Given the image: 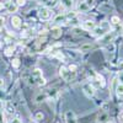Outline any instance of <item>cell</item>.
Listing matches in <instances>:
<instances>
[{
    "mask_svg": "<svg viewBox=\"0 0 123 123\" xmlns=\"http://www.w3.org/2000/svg\"><path fill=\"white\" fill-rule=\"evenodd\" d=\"M59 74H60V76H62V79H63L64 81H71L74 78H75V75H76V73H74V71H70L67 67H64V65H62L60 68H59Z\"/></svg>",
    "mask_w": 123,
    "mask_h": 123,
    "instance_id": "obj_1",
    "label": "cell"
},
{
    "mask_svg": "<svg viewBox=\"0 0 123 123\" xmlns=\"http://www.w3.org/2000/svg\"><path fill=\"white\" fill-rule=\"evenodd\" d=\"M38 16H39L41 20H43V21H48V20L52 17V10L48 9V7H42L38 12Z\"/></svg>",
    "mask_w": 123,
    "mask_h": 123,
    "instance_id": "obj_2",
    "label": "cell"
},
{
    "mask_svg": "<svg viewBox=\"0 0 123 123\" xmlns=\"http://www.w3.org/2000/svg\"><path fill=\"white\" fill-rule=\"evenodd\" d=\"M83 91L84 94L87 96V97H94L95 96V87L91 85V83H86L83 85Z\"/></svg>",
    "mask_w": 123,
    "mask_h": 123,
    "instance_id": "obj_3",
    "label": "cell"
},
{
    "mask_svg": "<svg viewBox=\"0 0 123 123\" xmlns=\"http://www.w3.org/2000/svg\"><path fill=\"white\" fill-rule=\"evenodd\" d=\"M3 5H4V7H6L7 12H10V14L16 12L17 11V7H18L16 3H12V1H10V0H5V1L3 3Z\"/></svg>",
    "mask_w": 123,
    "mask_h": 123,
    "instance_id": "obj_4",
    "label": "cell"
},
{
    "mask_svg": "<svg viewBox=\"0 0 123 123\" xmlns=\"http://www.w3.org/2000/svg\"><path fill=\"white\" fill-rule=\"evenodd\" d=\"M115 37V31H111V32H106L105 35H102L101 38H100V42L102 43H111L112 42V39H113Z\"/></svg>",
    "mask_w": 123,
    "mask_h": 123,
    "instance_id": "obj_5",
    "label": "cell"
},
{
    "mask_svg": "<svg viewBox=\"0 0 123 123\" xmlns=\"http://www.w3.org/2000/svg\"><path fill=\"white\" fill-rule=\"evenodd\" d=\"M65 123H78L75 113L73 111H67L65 112Z\"/></svg>",
    "mask_w": 123,
    "mask_h": 123,
    "instance_id": "obj_6",
    "label": "cell"
},
{
    "mask_svg": "<svg viewBox=\"0 0 123 123\" xmlns=\"http://www.w3.org/2000/svg\"><path fill=\"white\" fill-rule=\"evenodd\" d=\"M11 25H12V27H15V28H21V26H22L21 17L14 15V16L11 17Z\"/></svg>",
    "mask_w": 123,
    "mask_h": 123,
    "instance_id": "obj_7",
    "label": "cell"
},
{
    "mask_svg": "<svg viewBox=\"0 0 123 123\" xmlns=\"http://www.w3.org/2000/svg\"><path fill=\"white\" fill-rule=\"evenodd\" d=\"M83 28L86 30V31H94L96 28V24L91 20H87V21L83 22Z\"/></svg>",
    "mask_w": 123,
    "mask_h": 123,
    "instance_id": "obj_8",
    "label": "cell"
},
{
    "mask_svg": "<svg viewBox=\"0 0 123 123\" xmlns=\"http://www.w3.org/2000/svg\"><path fill=\"white\" fill-rule=\"evenodd\" d=\"M60 5L65 10H70L74 6V0H60Z\"/></svg>",
    "mask_w": 123,
    "mask_h": 123,
    "instance_id": "obj_9",
    "label": "cell"
},
{
    "mask_svg": "<svg viewBox=\"0 0 123 123\" xmlns=\"http://www.w3.org/2000/svg\"><path fill=\"white\" fill-rule=\"evenodd\" d=\"M90 7H89V5L85 3V1H80L79 4H78V10L79 11H81V12H85V11H87Z\"/></svg>",
    "mask_w": 123,
    "mask_h": 123,
    "instance_id": "obj_10",
    "label": "cell"
},
{
    "mask_svg": "<svg viewBox=\"0 0 123 123\" xmlns=\"http://www.w3.org/2000/svg\"><path fill=\"white\" fill-rule=\"evenodd\" d=\"M92 48H94V44H92V43H84L83 46L80 47V52L85 53V52H89V50H91Z\"/></svg>",
    "mask_w": 123,
    "mask_h": 123,
    "instance_id": "obj_11",
    "label": "cell"
},
{
    "mask_svg": "<svg viewBox=\"0 0 123 123\" xmlns=\"http://www.w3.org/2000/svg\"><path fill=\"white\" fill-rule=\"evenodd\" d=\"M62 36V28L60 27H54L52 28V37L53 38H59Z\"/></svg>",
    "mask_w": 123,
    "mask_h": 123,
    "instance_id": "obj_12",
    "label": "cell"
},
{
    "mask_svg": "<svg viewBox=\"0 0 123 123\" xmlns=\"http://www.w3.org/2000/svg\"><path fill=\"white\" fill-rule=\"evenodd\" d=\"M47 100V94H42V92H41V94H38L37 96H36V98H35V101L37 102V104H39V102H42V101H46Z\"/></svg>",
    "mask_w": 123,
    "mask_h": 123,
    "instance_id": "obj_13",
    "label": "cell"
},
{
    "mask_svg": "<svg viewBox=\"0 0 123 123\" xmlns=\"http://www.w3.org/2000/svg\"><path fill=\"white\" fill-rule=\"evenodd\" d=\"M95 76H96V80H97L98 83H100L101 87H105V85H106V81H105V78H104V75H101V74H96Z\"/></svg>",
    "mask_w": 123,
    "mask_h": 123,
    "instance_id": "obj_14",
    "label": "cell"
},
{
    "mask_svg": "<svg viewBox=\"0 0 123 123\" xmlns=\"http://www.w3.org/2000/svg\"><path fill=\"white\" fill-rule=\"evenodd\" d=\"M65 20H67V16L60 14V15H58V16L54 18L53 22H54V24H60V22H65Z\"/></svg>",
    "mask_w": 123,
    "mask_h": 123,
    "instance_id": "obj_15",
    "label": "cell"
},
{
    "mask_svg": "<svg viewBox=\"0 0 123 123\" xmlns=\"http://www.w3.org/2000/svg\"><path fill=\"white\" fill-rule=\"evenodd\" d=\"M116 92L118 96H123V83H118L116 86Z\"/></svg>",
    "mask_w": 123,
    "mask_h": 123,
    "instance_id": "obj_16",
    "label": "cell"
},
{
    "mask_svg": "<svg viewBox=\"0 0 123 123\" xmlns=\"http://www.w3.org/2000/svg\"><path fill=\"white\" fill-rule=\"evenodd\" d=\"M32 76L35 78V80L37 79V78H41V76H43L42 75V70L41 69H38V68H36L33 71H32Z\"/></svg>",
    "mask_w": 123,
    "mask_h": 123,
    "instance_id": "obj_17",
    "label": "cell"
},
{
    "mask_svg": "<svg viewBox=\"0 0 123 123\" xmlns=\"http://www.w3.org/2000/svg\"><path fill=\"white\" fill-rule=\"evenodd\" d=\"M36 84H37V85H39V86H43V85H46V84H47V80H46L43 76L37 78V79H36Z\"/></svg>",
    "mask_w": 123,
    "mask_h": 123,
    "instance_id": "obj_18",
    "label": "cell"
},
{
    "mask_svg": "<svg viewBox=\"0 0 123 123\" xmlns=\"http://www.w3.org/2000/svg\"><path fill=\"white\" fill-rule=\"evenodd\" d=\"M111 22H112V25L117 26V25H119V24H121V20H119V17H118V16H112V17H111Z\"/></svg>",
    "mask_w": 123,
    "mask_h": 123,
    "instance_id": "obj_19",
    "label": "cell"
},
{
    "mask_svg": "<svg viewBox=\"0 0 123 123\" xmlns=\"http://www.w3.org/2000/svg\"><path fill=\"white\" fill-rule=\"evenodd\" d=\"M20 59L18 58H15V59H12V62H11V65H12V68H15V69H17V68H20Z\"/></svg>",
    "mask_w": 123,
    "mask_h": 123,
    "instance_id": "obj_20",
    "label": "cell"
},
{
    "mask_svg": "<svg viewBox=\"0 0 123 123\" xmlns=\"http://www.w3.org/2000/svg\"><path fill=\"white\" fill-rule=\"evenodd\" d=\"M107 118H108V113H107V112H104L102 115L98 116V121H100V122H106Z\"/></svg>",
    "mask_w": 123,
    "mask_h": 123,
    "instance_id": "obj_21",
    "label": "cell"
},
{
    "mask_svg": "<svg viewBox=\"0 0 123 123\" xmlns=\"http://www.w3.org/2000/svg\"><path fill=\"white\" fill-rule=\"evenodd\" d=\"M12 53H14V47H9V48L5 49V54H6L7 57L12 55Z\"/></svg>",
    "mask_w": 123,
    "mask_h": 123,
    "instance_id": "obj_22",
    "label": "cell"
},
{
    "mask_svg": "<svg viewBox=\"0 0 123 123\" xmlns=\"http://www.w3.org/2000/svg\"><path fill=\"white\" fill-rule=\"evenodd\" d=\"M107 50H108V52H111V53H112V52H115V44L112 43V42L107 44Z\"/></svg>",
    "mask_w": 123,
    "mask_h": 123,
    "instance_id": "obj_23",
    "label": "cell"
},
{
    "mask_svg": "<svg viewBox=\"0 0 123 123\" xmlns=\"http://www.w3.org/2000/svg\"><path fill=\"white\" fill-rule=\"evenodd\" d=\"M44 118V115L42 113V112H38V113H36V119L37 121H41V119H43Z\"/></svg>",
    "mask_w": 123,
    "mask_h": 123,
    "instance_id": "obj_24",
    "label": "cell"
},
{
    "mask_svg": "<svg viewBox=\"0 0 123 123\" xmlns=\"http://www.w3.org/2000/svg\"><path fill=\"white\" fill-rule=\"evenodd\" d=\"M68 69H69L70 71H74V73H76V70H78V67H76L75 64H71V65H69V67H68Z\"/></svg>",
    "mask_w": 123,
    "mask_h": 123,
    "instance_id": "obj_25",
    "label": "cell"
},
{
    "mask_svg": "<svg viewBox=\"0 0 123 123\" xmlns=\"http://www.w3.org/2000/svg\"><path fill=\"white\" fill-rule=\"evenodd\" d=\"M16 4H17V6H24L26 4V0H17Z\"/></svg>",
    "mask_w": 123,
    "mask_h": 123,
    "instance_id": "obj_26",
    "label": "cell"
},
{
    "mask_svg": "<svg viewBox=\"0 0 123 123\" xmlns=\"http://www.w3.org/2000/svg\"><path fill=\"white\" fill-rule=\"evenodd\" d=\"M53 55L57 57V58H59V59H64V55L62 54V53H57V52H55V53H53Z\"/></svg>",
    "mask_w": 123,
    "mask_h": 123,
    "instance_id": "obj_27",
    "label": "cell"
},
{
    "mask_svg": "<svg viewBox=\"0 0 123 123\" xmlns=\"http://www.w3.org/2000/svg\"><path fill=\"white\" fill-rule=\"evenodd\" d=\"M84 1L89 5V7H91L92 5H94V0H84Z\"/></svg>",
    "mask_w": 123,
    "mask_h": 123,
    "instance_id": "obj_28",
    "label": "cell"
},
{
    "mask_svg": "<svg viewBox=\"0 0 123 123\" xmlns=\"http://www.w3.org/2000/svg\"><path fill=\"white\" fill-rule=\"evenodd\" d=\"M3 87H4V80L0 79V89H3Z\"/></svg>",
    "mask_w": 123,
    "mask_h": 123,
    "instance_id": "obj_29",
    "label": "cell"
},
{
    "mask_svg": "<svg viewBox=\"0 0 123 123\" xmlns=\"http://www.w3.org/2000/svg\"><path fill=\"white\" fill-rule=\"evenodd\" d=\"M118 67H119L121 69H123V60H121L119 63H118Z\"/></svg>",
    "mask_w": 123,
    "mask_h": 123,
    "instance_id": "obj_30",
    "label": "cell"
},
{
    "mask_svg": "<svg viewBox=\"0 0 123 123\" xmlns=\"http://www.w3.org/2000/svg\"><path fill=\"white\" fill-rule=\"evenodd\" d=\"M3 24H4V17L0 16V26H3Z\"/></svg>",
    "mask_w": 123,
    "mask_h": 123,
    "instance_id": "obj_31",
    "label": "cell"
},
{
    "mask_svg": "<svg viewBox=\"0 0 123 123\" xmlns=\"http://www.w3.org/2000/svg\"><path fill=\"white\" fill-rule=\"evenodd\" d=\"M119 79H121V81L123 83V71H122V73H121V75H119Z\"/></svg>",
    "mask_w": 123,
    "mask_h": 123,
    "instance_id": "obj_32",
    "label": "cell"
},
{
    "mask_svg": "<svg viewBox=\"0 0 123 123\" xmlns=\"http://www.w3.org/2000/svg\"><path fill=\"white\" fill-rule=\"evenodd\" d=\"M119 118H121V121L123 122V112H122V113H121V116H119Z\"/></svg>",
    "mask_w": 123,
    "mask_h": 123,
    "instance_id": "obj_33",
    "label": "cell"
},
{
    "mask_svg": "<svg viewBox=\"0 0 123 123\" xmlns=\"http://www.w3.org/2000/svg\"><path fill=\"white\" fill-rule=\"evenodd\" d=\"M1 48H3V42L0 41V49H1Z\"/></svg>",
    "mask_w": 123,
    "mask_h": 123,
    "instance_id": "obj_34",
    "label": "cell"
},
{
    "mask_svg": "<svg viewBox=\"0 0 123 123\" xmlns=\"http://www.w3.org/2000/svg\"><path fill=\"white\" fill-rule=\"evenodd\" d=\"M1 27H3V26H0V31H1Z\"/></svg>",
    "mask_w": 123,
    "mask_h": 123,
    "instance_id": "obj_35",
    "label": "cell"
}]
</instances>
